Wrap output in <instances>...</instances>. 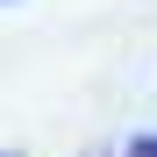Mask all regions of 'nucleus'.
<instances>
[{
    "instance_id": "obj_2",
    "label": "nucleus",
    "mask_w": 157,
    "mask_h": 157,
    "mask_svg": "<svg viewBox=\"0 0 157 157\" xmlns=\"http://www.w3.org/2000/svg\"><path fill=\"white\" fill-rule=\"evenodd\" d=\"M0 157H21V150H0Z\"/></svg>"
},
{
    "instance_id": "obj_1",
    "label": "nucleus",
    "mask_w": 157,
    "mask_h": 157,
    "mask_svg": "<svg viewBox=\"0 0 157 157\" xmlns=\"http://www.w3.org/2000/svg\"><path fill=\"white\" fill-rule=\"evenodd\" d=\"M128 157H157V136H136V143H128Z\"/></svg>"
}]
</instances>
